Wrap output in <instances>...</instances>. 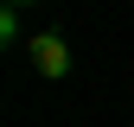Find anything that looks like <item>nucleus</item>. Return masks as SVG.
<instances>
[{"label":"nucleus","mask_w":134,"mask_h":127,"mask_svg":"<svg viewBox=\"0 0 134 127\" xmlns=\"http://www.w3.org/2000/svg\"><path fill=\"white\" fill-rule=\"evenodd\" d=\"M26 57H32V70H38L45 83L70 76V45H64V32H51V26H38V32L26 38Z\"/></svg>","instance_id":"obj_1"},{"label":"nucleus","mask_w":134,"mask_h":127,"mask_svg":"<svg viewBox=\"0 0 134 127\" xmlns=\"http://www.w3.org/2000/svg\"><path fill=\"white\" fill-rule=\"evenodd\" d=\"M0 38H7V45L26 38V7H7V13H0Z\"/></svg>","instance_id":"obj_2"}]
</instances>
